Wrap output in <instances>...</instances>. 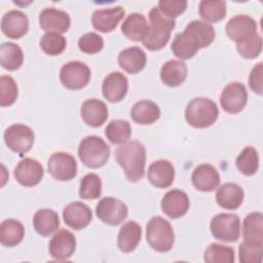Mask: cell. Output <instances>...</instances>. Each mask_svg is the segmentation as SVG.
<instances>
[{
    "label": "cell",
    "mask_w": 263,
    "mask_h": 263,
    "mask_svg": "<svg viewBox=\"0 0 263 263\" xmlns=\"http://www.w3.org/2000/svg\"><path fill=\"white\" fill-rule=\"evenodd\" d=\"M80 116L86 125L99 127L107 120L109 111L103 101L98 99H88L81 105Z\"/></svg>",
    "instance_id": "22"
},
{
    "label": "cell",
    "mask_w": 263,
    "mask_h": 263,
    "mask_svg": "<svg viewBox=\"0 0 263 263\" xmlns=\"http://www.w3.org/2000/svg\"><path fill=\"white\" fill-rule=\"evenodd\" d=\"M148 181L156 188L170 187L175 179L174 165L166 159L153 161L147 173Z\"/></svg>",
    "instance_id": "23"
},
{
    "label": "cell",
    "mask_w": 263,
    "mask_h": 263,
    "mask_svg": "<svg viewBox=\"0 0 263 263\" xmlns=\"http://www.w3.org/2000/svg\"><path fill=\"white\" fill-rule=\"evenodd\" d=\"M186 0H161L158 2V9L170 18H176L187 8Z\"/></svg>",
    "instance_id": "46"
},
{
    "label": "cell",
    "mask_w": 263,
    "mask_h": 263,
    "mask_svg": "<svg viewBox=\"0 0 263 263\" xmlns=\"http://www.w3.org/2000/svg\"><path fill=\"white\" fill-rule=\"evenodd\" d=\"M78 47L82 52L93 54L100 52L104 47V39L101 35L90 32L82 35L78 40Z\"/></svg>",
    "instance_id": "44"
},
{
    "label": "cell",
    "mask_w": 263,
    "mask_h": 263,
    "mask_svg": "<svg viewBox=\"0 0 263 263\" xmlns=\"http://www.w3.org/2000/svg\"><path fill=\"white\" fill-rule=\"evenodd\" d=\"M238 255L240 263H261L263 246L252 245L242 240L238 248Z\"/></svg>",
    "instance_id": "45"
},
{
    "label": "cell",
    "mask_w": 263,
    "mask_h": 263,
    "mask_svg": "<svg viewBox=\"0 0 263 263\" xmlns=\"http://www.w3.org/2000/svg\"><path fill=\"white\" fill-rule=\"evenodd\" d=\"M262 74H263V64L262 63H258L251 71L250 76H249V85L251 87V89L258 93V95H262L263 92V78H262Z\"/></svg>",
    "instance_id": "47"
},
{
    "label": "cell",
    "mask_w": 263,
    "mask_h": 263,
    "mask_svg": "<svg viewBox=\"0 0 263 263\" xmlns=\"http://www.w3.org/2000/svg\"><path fill=\"white\" fill-rule=\"evenodd\" d=\"M115 158L129 182L136 183L144 177L146 149L139 141H126L121 144L115 151Z\"/></svg>",
    "instance_id": "1"
},
{
    "label": "cell",
    "mask_w": 263,
    "mask_h": 263,
    "mask_svg": "<svg viewBox=\"0 0 263 263\" xmlns=\"http://www.w3.org/2000/svg\"><path fill=\"white\" fill-rule=\"evenodd\" d=\"M147 62L145 51L139 46H130L121 50L118 54V64L121 69L129 74L141 72Z\"/></svg>",
    "instance_id": "24"
},
{
    "label": "cell",
    "mask_w": 263,
    "mask_h": 263,
    "mask_svg": "<svg viewBox=\"0 0 263 263\" xmlns=\"http://www.w3.org/2000/svg\"><path fill=\"white\" fill-rule=\"evenodd\" d=\"M235 43L237 52L245 59H255L261 53L262 38L258 33Z\"/></svg>",
    "instance_id": "42"
},
{
    "label": "cell",
    "mask_w": 263,
    "mask_h": 263,
    "mask_svg": "<svg viewBox=\"0 0 263 263\" xmlns=\"http://www.w3.org/2000/svg\"><path fill=\"white\" fill-rule=\"evenodd\" d=\"M210 229L215 238L226 242H234L240 235V219L235 214L221 213L212 218Z\"/></svg>",
    "instance_id": "6"
},
{
    "label": "cell",
    "mask_w": 263,
    "mask_h": 263,
    "mask_svg": "<svg viewBox=\"0 0 263 263\" xmlns=\"http://www.w3.org/2000/svg\"><path fill=\"white\" fill-rule=\"evenodd\" d=\"M237 170L245 176H253L259 168V155L252 146L245 147L235 159Z\"/></svg>",
    "instance_id": "36"
},
{
    "label": "cell",
    "mask_w": 263,
    "mask_h": 263,
    "mask_svg": "<svg viewBox=\"0 0 263 263\" xmlns=\"http://www.w3.org/2000/svg\"><path fill=\"white\" fill-rule=\"evenodd\" d=\"M25 236L23 224L15 219H6L0 225V242L4 247L12 248L18 245Z\"/></svg>",
    "instance_id": "33"
},
{
    "label": "cell",
    "mask_w": 263,
    "mask_h": 263,
    "mask_svg": "<svg viewBox=\"0 0 263 263\" xmlns=\"http://www.w3.org/2000/svg\"><path fill=\"white\" fill-rule=\"evenodd\" d=\"M78 156L86 167L99 168L108 161L110 147L101 137L87 136L79 144Z\"/></svg>",
    "instance_id": "5"
},
{
    "label": "cell",
    "mask_w": 263,
    "mask_h": 263,
    "mask_svg": "<svg viewBox=\"0 0 263 263\" xmlns=\"http://www.w3.org/2000/svg\"><path fill=\"white\" fill-rule=\"evenodd\" d=\"M219 116L217 104L208 98L191 100L185 109V119L195 128H205L213 125Z\"/></svg>",
    "instance_id": "3"
},
{
    "label": "cell",
    "mask_w": 263,
    "mask_h": 263,
    "mask_svg": "<svg viewBox=\"0 0 263 263\" xmlns=\"http://www.w3.org/2000/svg\"><path fill=\"white\" fill-rule=\"evenodd\" d=\"M39 45L42 51L46 54L59 55L65 50L67 46V40L62 34L54 32H46L41 37Z\"/></svg>",
    "instance_id": "41"
},
{
    "label": "cell",
    "mask_w": 263,
    "mask_h": 263,
    "mask_svg": "<svg viewBox=\"0 0 263 263\" xmlns=\"http://www.w3.org/2000/svg\"><path fill=\"white\" fill-rule=\"evenodd\" d=\"M148 245L158 253L172 250L175 242V232L171 223L160 216L152 217L146 226Z\"/></svg>",
    "instance_id": "4"
},
{
    "label": "cell",
    "mask_w": 263,
    "mask_h": 263,
    "mask_svg": "<svg viewBox=\"0 0 263 263\" xmlns=\"http://www.w3.org/2000/svg\"><path fill=\"white\" fill-rule=\"evenodd\" d=\"M225 32L231 40L238 42L257 33V23L250 15L237 14L227 22Z\"/></svg>",
    "instance_id": "19"
},
{
    "label": "cell",
    "mask_w": 263,
    "mask_h": 263,
    "mask_svg": "<svg viewBox=\"0 0 263 263\" xmlns=\"http://www.w3.org/2000/svg\"><path fill=\"white\" fill-rule=\"evenodd\" d=\"M191 182L196 190L211 192L218 188L220 184V175L216 167L210 163H201L192 172Z\"/></svg>",
    "instance_id": "20"
},
{
    "label": "cell",
    "mask_w": 263,
    "mask_h": 263,
    "mask_svg": "<svg viewBox=\"0 0 263 263\" xmlns=\"http://www.w3.org/2000/svg\"><path fill=\"white\" fill-rule=\"evenodd\" d=\"M24 62L22 48L13 42H5L0 46V64L8 71H15L21 68Z\"/></svg>",
    "instance_id": "34"
},
{
    "label": "cell",
    "mask_w": 263,
    "mask_h": 263,
    "mask_svg": "<svg viewBox=\"0 0 263 263\" xmlns=\"http://www.w3.org/2000/svg\"><path fill=\"white\" fill-rule=\"evenodd\" d=\"M35 231L41 236H49L60 227V218L51 209L38 210L33 217Z\"/></svg>",
    "instance_id": "31"
},
{
    "label": "cell",
    "mask_w": 263,
    "mask_h": 263,
    "mask_svg": "<svg viewBox=\"0 0 263 263\" xmlns=\"http://www.w3.org/2000/svg\"><path fill=\"white\" fill-rule=\"evenodd\" d=\"M161 211L172 219L183 217L190 206L189 197L186 192L180 189L167 191L160 202Z\"/></svg>",
    "instance_id": "14"
},
{
    "label": "cell",
    "mask_w": 263,
    "mask_h": 263,
    "mask_svg": "<svg viewBox=\"0 0 263 263\" xmlns=\"http://www.w3.org/2000/svg\"><path fill=\"white\" fill-rule=\"evenodd\" d=\"M18 90L14 79L9 75L0 77V106L9 107L17 99Z\"/></svg>",
    "instance_id": "43"
},
{
    "label": "cell",
    "mask_w": 263,
    "mask_h": 263,
    "mask_svg": "<svg viewBox=\"0 0 263 263\" xmlns=\"http://www.w3.org/2000/svg\"><path fill=\"white\" fill-rule=\"evenodd\" d=\"M63 220L66 225L74 230H80L88 226L92 220V213L89 206L81 201H73L63 210Z\"/></svg>",
    "instance_id": "16"
},
{
    "label": "cell",
    "mask_w": 263,
    "mask_h": 263,
    "mask_svg": "<svg viewBox=\"0 0 263 263\" xmlns=\"http://www.w3.org/2000/svg\"><path fill=\"white\" fill-rule=\"evenodd\" d=\"M76 250V238L74 234L62 228L55 232L48 243L49 255L55 260L69 259Z\"/></svg>",
    "instance_id": "13"
},
{
    "label": "cell",
    "mask_w": 263,
    "mask_h": 263,
    "mask_svg": "<svg viewBox=\"0 0 263 263\" xmlns=\"http://www.w3.org/2000/svg\"><path fill=\"white\" fill-rule=\"evenodd\" d=\"M39 26L46 32L65 33L71 26L69 14L54 7H46L39 13Z\"/></svg>",
    "instance_id": "15"
},
{
    "label": "cell",
    "mask_w": 263,
    "mask_h": 263,
    "mask_svg": "<svg viewBox=\"0 0 263 263\" xmlns=\"http://www.w3.org/2000/svg\"><path fill=\"white\" fill-rule=\"evenodd\" d=\"M90 69L79 61H71L65 64L60 71V80L62 84L71 90H77L85 87L90 80Z\"/></svg>",
    "instance_id": "8"
},
{
    "label": "cell",
    "mask_w": 263,
    "mask_h": 263,
    "mask_svg": "<svg viewBox=\"0 0 263 263\" xmlns=\"http://www.w3.org/2000/svg\"><path fill=\"white\" fill-rule=\"evenodd\" d=\"M29 20L21 10H9L1 20V31L10 39H20L28 33Z\"/></svg>",
    "instance_id": "18"
},
{
    "label": "cell",
    "mask_w": 263,
    "mask_h": 263,
    "mask_svg": "<svg viewBox=\"0 0 263 263\" xmlns=\"http://www.w3.org/2000/svg\"><path fill=\"white\" fill-rule=\"evenodd\" d=\"M130 117L138 124H152L160 117V109L153 101L142 100L132 107Z\"/></svg>",
    "instance_id": "30"
},
{
    "label": "cell",
    "mask_w": 263,
    "mask_h": 263,
    "mask_svg": "<svg viewBox=\"0 0 263 263\" xmlns=\"http://www.w3.org/2000/svg\"><path fill=\"white\" fill-rule=\"evenodd\" d=\"M185 31L190 33L197 40L200 48L211 45L216 37L214 27L205 22L198 20L190 22L186 26Z\"/></svg>",
    "instance_id": "35"
},
{
    "label": "cell",
    "mask_w": 263,
    "mask_h": 263,
    "mask_svg": "<svg viewBox=\"0 0 263 263\" xmlns=\"http://www.w3.org/2000/svg\"><path fill=\"white\" fill-rule=\"evenodd\" d=\"M199 48L200 46L197 40L185 30L175 36L171 45L173 53L181 60L192 59L198 52Z\"/></svg>",
    "instance_id": "29"
},
{
    "label": "cell",
    "mask_w": 263,
    "mask_h": 263,
    "mask_svg": "<svg viewBox=\"0 0 263 263\" xmlns=\"http://www.w3.org/2000/svg\"><path fill=\"white\" fill-rule=\"evenodd\" d=\"M148 30V22L144 14L130 13L121 25L122 34L132 41H143Z\"/></svg>",
    "instance_id": "32"
},
{
    "label": "cell",
    "mask_w": 263,
    "mask_h": 263,
    "mask_svg": "<svg viewBox=\"0 0 263 263\" xmlns=\"http://www.w3.org/2000/svg\"><path fill=\"white\" fill-rule=\"evenodd\" d=\"M187 65L181 60H170L160 69V79L170 87L181 85L187 78Z\"/></svg>",
    "instance_id": "26"
},
{
    "label": "cell",
    "mask_w": 263,
    "mask_h": 263,
    "mask_svg": "<svg viewBox=\"0 0 263 263\" xmlns=\"http://www.w3.org/2000/svg\"><path fill=\"white\" fill-rule=\"evenodd\" d=\"M50 176L58 181H70L77 174V162L75 157L68 152H54L50 155L47 163Z\"/></svg>",
    "instance_id": "10"
},
{
    "label": "cell",
    "mask_w": 263,
    "mask_h": 263,
    "mask_svg": "<svg viewBox=\"0 0 263 263\" xmlns=\"http://www.w3.org/2000/svg\"><path fill=\"white\" fill-rule=\"evenodd\" d=\"M242 238L245 242L263 246V218L261 212L250 213L243 219Z\"/></svg>",
    "instance_id": "28"
},
{
    "label": "cell",
    "mask_w": 263,
    "mask_h": 263,
    "mask_svg": "<svg viewBox=\"0 0 263 263\" xmlns=\"http://www.w3.org/2000/svg\"><path fill=\"white\" fill-rule=\"evenodd\" d=\"M105 135L112 144H123L129 139L132 135V127L129 122L126 120L114 119L106 126Z\"/></svg>",
    "instance_id": "38"
},
{
    "label": "cell",
    "mask_w": 263,
    "mask_h": 263,
    "mask_svg": "<svg viewBox=\"0 0 263 263\" xmlns=\"http://www.w3.org/2000/svg\"><path fill=\"white\" fill-rule=\"evenodd\" d=\"M149 22L147 33L143 39V45L151 50L163 48L171 38V32L176 27V22L162 14L158 7H153L149 12Z\"/></svg>",
    "instance_id": "2"
},
{
    "label": "cell",
    "mask_w": 263,
    "mask_h": 263,
    "mask_svg": "<svg viewBox=\"0 0 263 263\" xmlns=\"http://www.w3.org/2000/svg\"><path fill=\"white\" fill-rule=\"evenodd\" d=\"M203 260L206 263H233L234 250L231 247L214 242L204 251Z\"/></svg>",
    "instance_id": "39"
},
{
    "label": "cell",
    "mask_w": 263,
    "mask_h": 263,
    "mask_svg": "<svg viewBox=\"0 0 263 263\" xmlns=\"http://www.w3.org/2000/svg\"><path fill=\"white\" fill-rule=\"evenodd\" d=\"M102 194V181L101 178L93 173L85 175L80 180L79 196L82 199H97Z\"/></svg>",
    "instance_id": "40"
},
{
    "label": "cell",
    "mask_w": 263,
    "mask_h": 263,
    "mask_svg": "<svg viewBox=\"0 0 263 263\" xmlns=\"http://www.w3.org/2000/svg\"><path fill=\"white\" fill-rule=\"evenodd\" d=\"M13 176L20 185L25 187H34L42 180L44 176V168L38 160L25 157L16 164Z\"/></svg>",
    "instance_id": "12"
},
{
    "label": "cell",
    "mask_w": 263,
    "mask_h": 263,
    "mask_svg": "<svg viewBox=\"0 0 263 263\" xmlns=\"http://www.w3.org/2000/svg\"><path fill=\"white\" fill-rule=\"evenodd\" d=\"M248 103V91L240 82H231L227 84L220 96L222 109L229 114L241 112Z\"/></svg>",
    "instance_id": "11"
},
{
    "label": "cell",
    "mask_w": 263,
    "mask_h": 263,
    "mask_svg": "<svg viewBox=\"0 0 263 263\" xmlns=\"http://www.w3.org/2000/svg\"><path fill=\"white\" fill-rule=\"evenodd\" d=\"M199 15L210 23H217L225 18L226 16V2L202 0L198 6Z\"/></svg>",
    "instance_id": "37"
},
{
    "label": "cell",
    "mask_w": 263,
    "mask_h": 263,
    "mask_svg": "<svg viewBox=\"0 0 263 263\" xmlns=\"http://www.w3.org/2000/svg\"><path fill=\"white\" fill-rule=\"evenodd\" d=\"M142 238L141 226L135 221L124 223L119 229L117 246L122 253H130L136 250Z\"/></svg>",
    "instance_id": "27"
},
{
    "label": "cell",
    "mask_w": 263,
    "mask_h": 263,
    "mask_svg": "<svg viewBox=\"0 0 263 263\" xmlns=\"http://www.w3.org/2000/svg\"><path fill=\"white\" fill-rule=\"evenodd\" d=\"M125 10L121 6L97 9L91 16L92 27L102 33L113 31L123 18Z\"/></svg>",
    "instance_id": "21"
},
{
    "label": "cell",
    "mask_w": 263,
    "mask_h": 263,
    "mask_svg": "<svg viewBox=\"0 0 263 263\" xmlns=\"http://www.w3.org/2000/svg\"><path fill=\"white\" fill-rule=\"evenodd\" d=\"M245 193L242 188L235 183H225L216 192V201L219 206L226 210H236L243 201Z\"/></svg>",
    "instance_id": "25"
},
{
    "label": "cell",
    "mask_w": 263,
    "mask_h": 263,
    "mask_svg": "<svg viewBox=\"0 0 263 263\" xmlns=\"http://www.w3.org/2000/svg\"><path fill=\"white\" fill-rule=\"evenodd\" d=\"M96 214L103 223L110 226H117L126 219L128 209L122 200L107 196L98 202Z\"/></svg>",
    "instance_id": "9"
},
{
    "label": "cell",
    "mask_w": 263,
    "mask_h": 263,
    "mask_svg": "<svg viewBox=\"0 0 263 263\" xmlns=\"http://www.w3.org/2000/svg\"><path fill=\"white\" fill-rule=\"evenodd\" d=\"M128 90L127 78L118 71L109 73L102 83L104 98L110 103H118L124 99Z\"/></svg>",
    "instance_id": "17"
},
{
    "label": "cell",
    "mask_w": 263,
    "mask_h": 263,
    "mask_svg": "<svg viewBox=\"0 0 263 263\" xmlns=\"http://www.w3.org/2000/svg\"><path fill=\"white\" fill-rule=\"evenodd\" d=\"M5 145L13 152L24 155L31 150L34 144V132L23 123H15L8 126L3 135Z\"/></svg>",
    "instance_id": "7"
}]
</instances>
